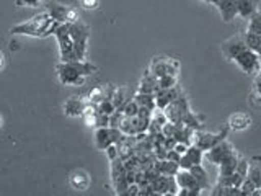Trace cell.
Segmentation results:
<instances>
[{
    "mask_svg": "<svg viewBox=\"0 0 261 196\" xmlns=\"http://www.w3.org/2000/svg\"><path fill=\"white\" fill-rule=\"evenodd\" d=\"M250 33H256V35H261V12L256 10L248 18V30Z\"/></svg>",
    "mask_w": 261,
    "mask_h": 196,
    "instance_id": "cell-28",
    "label": "cell"
},
{
    "mask_svg": "<svg viewBox=\"0 0 261 196\" xmlns=\"http://www.w3.org/2000/svg\"><path fill=\"white\" fill-rule=\"evenodd\" d=\"M176 77L178 76H171V74L162 76V77L157 79V87L159 88H171V87H176Z\"/></svg>",
    "mask_w": 261,
    "mask_h": 196,
    "instance_id": "cell-30",
    "label": "cell"
},
{
    "mask_svg": "<svg viewBox=\"0 0 261 196\" xmlns=\"http://www.w3.org/2000/svg\"><path fill=\"white\" fill-rule=\"evenodd\" d=\"M232 151H235L233 145L228 142L227 139H224L222 142H219L217 145L212 147V149L206 151V154H204V159H207L211 163H214V165H219V163L222 162Z\"/></svg>",
    "mask_w": 261,
    "mask_h": 196,
    "instance_id": "cell-11",
    "label": "cell"
},
{
    "mask_svg": "<svg viewBox=\"0 0 261 196\" xmlns=\"http://www.w3.org/2000/svg\"><path fill=\"white\" fill-rule=\"evenodd\" d=\"M255 190H261V188H256L255 183H253L248 177H245V178H243V182H242V185H240V191H242V194H253V191H255Z\"/></svg>",
    "mask_w": 261,
    "mask_h": 196,
    "instance_id": "cell-32",
    "label": "cell"
},
{
    "mask_svg": "<svg viewBox=\"0 0 261 196\" xmlns=\"http://www.w3.org/2000/svg\"><path fill=\"white\" fill-rule=\"evenodd\" d=\"M43 0H16V5L20 7H38Z\"/></svg>",
    "mask_w": 261,
    "mask_h": 196,
    "instance_id": "cell-35",
    "label": "cell"
},
{
    "mask_svg": "<svg viewBox=\"0 0 261 196\" xmlns=\"http://www.w3.org/2000/svg\"><path fill=\"white\" fill-rule=\"evenodd\" d=\"M233 61L237 62V65H239L245 74H258V70L261 67L259 56L248 47H245L240 54H237Z\"/></svg>",
    "mask_w": 261,
    "mask_h": 196,
    "instance_id": "cell-8",
    "label": "cell"
},
{
    "mask_svg": "<svg viewBox=\"0 0 261 196\" xmlns=\"http://www.w3.org/2000/svg\"><path fill=\"white\" fill-rule=\"evenodd\" d=\"M85 8H96V0H82Z\"/></svg>",
    "mask_w": 261,
    "mask_h": 196,
    "instance_id": "cell-38",
    "label": "cell"
},
{
    "mask_svg": "<svg viewBox=\"0 0 261 196\" xmlns=\"http://www.w3.org/2000/svg\"><path fill=\"white\" fill-rule=\"evenodd\" d=\"M201 193H202L201 188L196 186V188H183V190H179L176 194L178 196H199Z\"/></svg>",
    "mask_w": 261,
    "mask_h": 196,
    "instance_id": "cell-33",
    "label": "cell"
},
{
    "mask_svg": "<svg viewBox=\"0 0 261 196\" xmlns=\"http://www.w3.org/2000/svg\"><path fill=\"white\" fill-rule=\"evenodd\" d=\"M134 100L137 102L139 106H144V108H149V110H155L157 105H155V95L153 93H142V92H137V95L134 96Z\"/></svg>",
    "mask_w": 261,
    "mask_h": 196,
    "instance_id": "cell-25",
    "label": "cell"
},
{
    "mask_svg": "<svg viewBox=\"0 0 261 196\" xmlns=\"http://www.w3.org/2000/svg\"><path fill=\"white\" fill-rule=\"evenodd\" d=\"M190 170H191V174H193V177L196 180V185H198L201 190H209V188H211L209 186V175H207L206 168H204L199 163V165H194Z\"/></svg>",
    "mask_w": 261,
    "mask_h": 196,
    "instance_id": "cell-21",
    "label": "cell"
},
{
    "mask_svg": "<svg viewBox=\"0 0 261 196\" xmlns=\"http://www.w3.org/2000/svg\"><path fill=\"white\" fill-rule=\"evenodd\" d=\"M155 172L160 175H176V172L179 170V165L176 162H171L168 159H162V160H157V163L153 165Z\"/></svg>",
    "mask_w": 261,
    "mask_h": 196,
    "instance_id": "cell-20",
    "label": "cell"
},
{
    "mask_svg": "<svg viewBox=\"0 0 261 196\" xmlns=\"http://www.w3.org/2000/svg\"><path fill=\"white\" fill-rule=\"evenodd\" d=\"M59 27L51 15L47 12H43L36 16H33L31 20L23 21L15 24L12 28V35H24V36H33V38H47L54 35L56 28Z\"/></svg>",
    "mask_w": 261,
    "mask_h": 196,
    "instance_id": "cell-2",
    "label": "cell"
},
{
    "mask_svg": "<svg viewBox=\"0 0 261 196\" xmlns=\"http://www.w3.org/2000/svg\"><path fill=\"white\" fill-rule=\"evenodd\" d=\"M67 28L70 33L72 43H73V51H75L77 61H84L87 57L88 51V41H90V28L84 24L80 20L67 23Z\"/></svg>",
    "mask_w": 261,
    "mask_h": 196,
    "instance_id": "cell-3",
    "label": "cell"
},
{
    "mask_svg": "<svg viewBox=\"0 0 261 196\" xmlns=\"http://www.w3.org/2000/svg\"><path fill=\"white\" fill-rule=\"evenodd\" d=\"M243 41H245V44H247L248 49H251V51H255L256 53V49L259 47L261 44V35H256V33H250L247 31L243 35Z\"/></svg>",
    "mask_w": 261,
    "mask_h": 196,
    "instance_id": "cell-27",
    "label": "cell"
},
{
    "mask_svg": "<svg viewBox=\"0 0 261 196\" xmlns=\"http://www.w3.org/2000/svg\"><path fill=\"white\" fill-rule=\"evenodd\" d=\"M175 180L178 183V188L179 190H183V188H196V180L191 174V170H185V168H179L175 175ZM199 188V186H198Z\"/></svg>",
    "mask_w": 261,
    "mask_h": 196,
    "instance_id": "cell-19",
    "label": "cell"
},
{
    "mask_svg": "<svg viewBox=\"0 0 261 196\" xmlns=\"http://www.w3.org/2000/svg\"><path fill=\"white\" fill-rule=\"evenodd\" d=\"M250 116H247V114H243V113H235L230 116V119H228L227 122V126L233 129V131H242V129H247L250 126Z\"/></svg>",
    "mask_w": 261,
    "mask_h": 196,
    "instance_id": "cell-23",
    "label": "cell"
},
{
    "mask_svg": "<svg viewBox=\"0 0 261 196\" xmlns=\"http://www.w3.org/2000/svg\"><path fill=\"white\" fill-rule=\"evenodd\" d=\"M202 2H207V4H211V5H217L219 0H202Z\"/></svg>",
    "mask_w": 261,
    "mask_h": 196,
    "instance_id": "cell-41",
    "label": "cell"
},
{
    "mask_svg": "<svg viewBox=\"0 0 261 196\" xmlns=\"http://www.w3.org/2000/svg\"><path fill=\"white\" fill-rule=\"evenodd\" d=\"M155 77H162V76H167V74H171V76H178V70H179V64L171 59V57H155L150 69H149Z\"/></svg>",
    "mask_w": 261,
    "mask_h": 196,
    "instance_id": "cell-9",
    "label": "cell"
},
{
    "mask_svg": "<svg viewBox=\"0 0 261 196\" xmlns=\"http://www.w3.org/2000/svg\"><path fill=\"white\" fill-rule=\"evenodd\" d=\"M256 54L259 56V59H261V44H259V47L256 49Z\"/></svg>",
    "mask_w": 261,
    "mask_h": 196,
    "instance_id": "cell-42",
    "label": "cell"
},
{
    "mask_svg": "<svg viewBox=\"0 0 261 196\" xmlns=\"http://www.w3.org/2000/svg\"><path fill=\"white\" fill-rule=\"evenodd\" d=\"M70 185L73 190H77V191H85L88 190V186H90V177L87 172L84 170H79V172H73L72 177H70Z\"/></svg>",
    "mask_w": 261,
    "mask_h": 196,
    "instance_id": "cell-17",
    "label": "cell"
},
{
    "mask_svg": "<svg viewBox=\"0 0 261 196\" xmlns=\"http://www.w3.org/2000/svg\"><path fill=\"white\" fill-rule=\"evenodd\" d=\"M237 10L242 18H250L258 10V0H237Z\"/></svg>",
    "mask_w": 261,
    "mask_h": 196,
    "instance_id": "cell-22",
    "label": "cell"
},
{
    "mask_svg": "<svg viewBox=\"0 0 261 196\" xmlns=\"http://www.w3.org/2000/svg\"><path fill=\"white\" fill-rule=\"evenodd\" d=\"M4 64H5V57H4V53L0 51V69L4 67Z\"/></svg>",
    "mask_w": 261,
    "mask_h": 196,
    "instance_id": "cell-40",
    "label": "cell"
},
{
    "mask_svg": "<svg viewBox=\"0 0 261 196\" xmlns=\"http://www.w3.org/2000/svg\"><path fill=\"white\" fill-rule=\"evenodd\" d=\"M247 47V44H245V41H243V38H233V39H230V41H227V43L222 46V51H224V54L228 57V59H235V56L237 54H240L243 49Z\"/></svg>",
    "mask_w": 261,
    "mask_h": 196,
    "instance_id": "cell-16",
    "label": "cell"
},
{
    "mask_svg": "<svg viewBox=\"0 0 261 196\" xmlns=\"http://www.w3.org/2000/svg\"><path fill=\"white\" fill-rule=\"evenodd\" d=\"M122 133L118 128L105 126V128H96L95 131V147L98 151H106L111 144H118Z\"/></svg>",
    "mask_w": 261,
    "mask_h": 196,
    "instance_id": "cell-6",
    "label": "cell"
},
{
    "mask_svg": "<svg viewBox=\"0 0 261 196\" xmlns=\"http://www.w3.org/2000/svg\"><path fill=\"white\" fill-rule=\"evenodd\" d=\"M111 100L114 103V106H116V110H122V106L126 105V102L129 100V98L126 96V88L122 87H114V92H113V96Z\"/></svg>",
    "mask_w": 261,
    "mask_h": 196,
    "instance_id": "cell-26",
    "label": "cell"
},
{
    "mask_svg": "<svg viewBox=\"0 0 261 196\" xmlns=\"http://www.w3.org/2000/svg\"><path fill=\"white\" fill-rule=\"evenodd\" d=\"M153 95H155V105H157V108L165 110L167 106L171 102H175L181 93L178 92L176 87H171V88H157V92Z\"/></svg>",
    "mask_w": 261,
    "mask_h": 196,
    "instance_id": "cell-12",
    "label": "cell"
},
{
    "mask_svg": "<svg viewBox=\"0 0 261 196\" xmlns=\"http://www.w3.org/2000/svg\"><path fill=\"white\" fill-rule=\"evenodd\" d=\"M85 106H87L85 100H82V98H77V96H72L64 103V113L67 114V116H73V118L82 116Z\"/></svg>",
    "mask_w": 261,
    "mask_h": 196,
    "instance_id": "cell-14",
    "label": "cell"
},
{
    "mask_svg": "<svg viewBox=\"0 0 261 196\" xmlns=\"http://www.w3.org/2000/svg\"><path fill=\"white\" fill-rule=\"evenodd\" d=\"M98 106V111L100 113H105V114H111L116 111V106H114V103H113V100H111V96H106L105 100H101L100 103L96 105Z\"/></svg>",
    "mask_w": 261,
    "mask_h": 196,
    "instance_id": "cell-29",
    "label": "cell"
},
{
    "mask_svg": "<svg viewBox=\"0 0 261 196\" xmlns=\"http://www.w3.org/2000/svg\"><path fill=\"white\" fill-rule=\"evenodd\" d=\"M235 172H237V174H240L242 177H247V172H248V160H247V159H239V163H237Z\"/></svg>",
    "mask_w": 261,
    "mask_h": 196,
    "instance_id": "cell-34",
    "label": "cell"
},
{
    "mask_svg": "<svg viewBox=\"0 0 261 196\" xmlns=\"http://www.w3.org/2000/svg\"><path fill=\"white\" fill-rule=\"evenodd\" d=\"M228 131H230L228 126H224L219 133H199V131H196L193 144H196L199 149H202L204 152H206V151L212 149L214 145H217L219 142H222L224 139H227Z\"/></svg>",
    "mask_w": 261,
    "mask_h": 196,
    "instance_id": "cell-5",
    "label": "cell"
},
{
    "mask_svg": "<svg viewBox=\"0 0 261 196\" xmlns=\"http://www.w3.org/2000/svg\"><path fill=\"white\" fill-rule=\"evenodd\" d=\"M247 177L255 183L256 188H261V157H253L251 160H248Z\"/></svg>",
    "mask_w": 261,
    "mask_h": 196,
    "instance_id": "cell-18",
    "label": "cell"
},
{
    "mask_svg": "<svg viewBox=\"0 0 261 196\" xmlns=\"http://www.w3.org/2000/svg\"><path fill=\"white\" fill-rule=\"evenodd\" d=\"M54 36L57 39V44H59V57L61 62H72L77 61L75 51H73V43L70 38V33L67 28V23H59V27L56 28Z\"/></svg>",
    "mask_w": 261,
    "mask_h": 196,
    "instance_id": "cell-4",
    "label": "cell"
},
{
    "mask_svg": "<svg viewBox=\"0 0 261 196\" xmlns=\"http://www.w3.org/2000/svg\"><path fill=\"white\" fill-rule=\"evenodd\" d=\"M188 147H190V145H188V144H185V142H176V144H175V147H173V149H175L176 152H179V154H185V152H186V149H188Z\"/></svg>",
    "mask_w": 261,
    "mask_h": 196,
    "instance_id": "cell-37",
    "label": "cell"
},
{
    "mask_svg": "<svg viewBox=\"0 0 261 196\" xmlns=\"http://www.w3.org/2000/svg\"><path fill=\"white\" fill-rule=\"evenodd\" d=\"M216 7L219 8V13L225 23L232 21L235 16L239 15V10H237V0H219Z\"/></svg>",
    "mask_w": 261,
    "mask_h": 196,
    "instance_id": "cell-13",
    "label": "cell"
},
{
    "mask_svg": "<svg viewBox=\"0 0 261 196\" xmlns=\"http://www.w3.org/2000/svg\"><path fill=\"white\" fill-rule=\"evenodd\" d=\"M0 126H2V118H0Z\"/></svg>",
    "mask_w": 261,
    "mask_h": 196,
    "instance_id": "cell-43",
    "label": "cell"
},
{
    "mask_svg": "<svg viewBox=\"0 0 261 196\" xmlns=\"http://www.w3.org/2000/svg\"><path fill=\"white\" fill-rule=\"evenodd\" d=\"M239 155H237L235 151H232L227 157L219 163V177H227V175H232L235 168H237V163H239Z\"/></svg>",
    "mask_w": 261,
    "mask_h": 196,
    "instance_id": "cell-15",
    "label": "cell"
},
{
    "mask_svg": "<svg viewBox=\"0 0 261 196\" xmlns=\"http://www.w3.org/2000/svg\"><path fill=\"white\" fill-rule=\"evenodd\" d=\"M96 72V65L88 61H72L57 64V77L62 85L79 87L84 85L87 77Z\"/></svg>",
    "mask_w": 261,
    "mask_h": 196,
    "instance_id": "cell-1",
    "label": "cell"
},
{
    "mask_svg": "<svg viewBox=\"0 0 261 196\" xmlns=\"http://www.w3.org/2000/svg\"><path fill=\"white\" fill-rule=\"evenodd\" d=\"M167 159L168 160H171V162H179V159H181V154L179 152H176L175 149H170L168 152H167Z\"/></svg>",
    "mask_w": 261,
    "mask_h": 196,
    "instance_id": "cell-36",
    "label": "cell"
},
{
    "mask_svg": "<svg viewBox=\"0 0 261 196\" xmlns=\"http://www.w3.org/2000/svg\"><path fill=\"white\" fill-rule=\"evenodd\" d=\"M204 160V151L199 149L196 144H191L190 147L186 149L185 154H181V159H179L178 165L179 168H185V170H190L194 165H199Z\"/></svg>",
    "mask_w": 261,
    "mask_h": 196,
    "instance_id": "cell-10",
    "label": "cell"
},
{
    "mask_svg": "<svg viewBox=\"0 0 261 196\" xmlns=\"http://www.w3.org/2000/svg\"><path fill=\"white\" fill-rule=\"evenodd\" d=\"M46 12L53 16L57 23H72L79 20V12L69 5H62L57 2H51L46 5Z\"/></svg>",
    "mask_w": 261,
    "mask_h": 196,
    "instance_id": "cell-7",
    "label": "cell"
},
{
    "mask_svg": "<svg viewBox=\"0 0 261 196\" xmlns=\"http://www.w3.org/2000/svg\"><path fill=\"white\" fill-rule=\"evenodd\" d=\"M255 92L261 98V79L259 77H256V80H255Z\"/></svg>",
    "mask_w": 261,
    "mask_h": 196,
    "instance_id": "cell-39",
    "label": "cell"
},
{
    "mask_svg": "<svg viewBox=\"0 0 261 196\" xmlns=\"http://www.w3.org/2000/svg\"><path fill=\"white\" fill-rule=\"evenodd\" d=\"M121 111L124 113L127 118H134V116H137V113H139V105H137L136 100H127L126 105L122 106Z\"/></svg>",
    "mask_w": 261,
    "mask_h": 196,
    "instance_id": "cell-31",
    "label": "cell"
},
{
    "mask_svg": "<svg viewBox=\"0 0 261 196\" xmlns=\"http://www.w3.org/2000/svg\"><path fill=\"white\" fill-rule=\"evenodd\" d=\"M157 77L153 76L150 70H147V74L144 76V79L139 84V92L142 93H155L157 92Z\"/></svg>",
    "mask_w": 261,
    "mask_h": 196,
    "instance_id": "cell-24",
    "label": "cell"
}]
</instances>
